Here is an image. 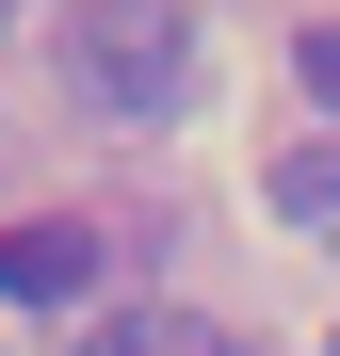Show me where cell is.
<instances>
[{
    "label": "cell",
    "instance_id": "obj_1",
    "mask_svg": "<svg viewBox=\"0 0 340 356\" xmlns=\"http://www.w3.org/2000/svg\"><path fill=\"white\" fill-rule=\"evenodd\" d=\"M65 97L113 113V130L195 113V17H179V0H81V17H65Z\"/></svg>",
    "mask_w": 340,
    "mask_h": 356
},
{
    "label": "cell",
    "instance_id": "obj_2",
    "mask_svg": "<svg viewBox=\"0 0 340 356\" xmlns=\"http://www.w3.org/2000/svg\"><path fill=\"white\" fill-rule=\"evenodd\" d=\"M97 275V227H0V308H65Z\"/></svg>",
    "mask_w": 340,
    "mask_h": 356
},
{
    "label": "cell",
    "instance_id": "obj_3",
    "mask_svg": "<svg viewBox=\"0 0 340 356\" xmlns=\"http://www.w3.org/2000/svg\"><path fill=\"white\" fill-rule=\"evenodd\" d=\"M81 356H227L195 308H113V324H81Z\"/></svg>",
    "mask_w": 340,
    "mask_h": 356
},
{
    "label": "cell",
    "instance_id": "obj_4",
    "mask_svg": "<svg viewBox=\"0 0 340 356\" xmlns=\"http://www.w3.org/2000/svg\"><path fill=\"white\" fill-rule=\"evenodd\" d=\"M275 227H340V146H275Z\"/></svg>",
    "mask_w": 340,
    "mask_h": 356
},
{
    "label": "cell",
    "instance_id": "obj_5",
    "mask_svg": "<svg viewBox=\"0 0 340 356\" xmlns=\"http://www.w3.org/2000/svg\"><path fill=\"white\" fill-rule=\"evenodd\" d=\"M292 81H308V97L340 113V17H324V33H292Z\"/></svg>",
    "mask_w": 340,
    "mask_h": 356
},
{
    "label": "cell",
    "instance_id": "obj_6",
    "mask_svg": "<svg viewBox=\"0 0 340 356\" xmlns=\"http://www.w3.org/2000/svg\"><path fill=\"white\" fill-rule=\"evenodd\" d=\"M0 33H17V0H0Z\"/></svg>",
    "mask_w": 340,
    "mask_h": 356
}]
</instances>
